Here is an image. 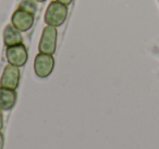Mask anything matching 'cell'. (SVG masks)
<instances>
[{
  "label": "cell",
  "mask_w": 159,
  "mask_h": 149,
  "mask_svg": "<svg viewBox=\"0 0 159 149\" xmlns=\"http://www.w3.org/2000/svg\"><path fill=\"white\" fill-rule=\"evenodd\" d=\"M66 16H68V7L58 1H52L49 3L45 12V22L47 25L55 27L61 26L66 21Z\"/></svg>",
  "instance_id": "1"
},
{
  "label": "cell",
  "mask_w": 159,
  "mask_h": 149,
  "mask_svg": "<svg viewBox=\"0 0 159 149\" xmlns=\"http://www.w3.org/2000/svg\"><path fill=\"white\" fill-rule=\"evenodd\" d=\"M3 144H5V138H3L2 133L0 132V149L3 148Z\"/></svg>",
  "instance_id": "11"
},
{
  "label": "cell",
  "mask_w": 159,
  "mask_h": 149,
  "mask_svg": "<svg viewBox=\"0 0 159 149\" xmlns=\"http://www.w3.org/2000/svg\"><path fill=\"white\" fill-rule=\"evenodd\" d=\"M16 102V93L14 89L0 87V109L9 111L14 107Z\"/></svg>",
  "instance_id": "7"
},
{
  "label": "cell",
  "mask_w": 159,
  "mask_h": 149,
  "mask_svg": "<svg viewBox=\"0 0 159 149\" xmlns=\"http://www.w3.org/2000/svg\"><path fill=\"white\" fill-rule=\"evenodd\" d=\"M20 9L25 10L32 14H35V12L37 11L36 0H22L20 2Z\"/></svg>",
  "instance_id": "9"
},
{
  "label": "cell",
  "mask_w": 159,
  "mask_h": 149,
  "mask_svg": "<svg viewBox=\"0 0 159 149\" xmlns=\"http://www.w3.org/2000/svg\"><path fill=\"white\" fill-rule=\"evenodd\" d=\"M3 126V119H2V113H1V109H0V129Z\"/></svg>",
  "instance_id": "12"
},
{
  "label": "cell",
  "mask_w": 159,
  "mask_h": 149,
  "mask_svg": "<svg viewBox=\"0 0 159 149\" xmlns=\"http://www.w3.org/2000/svg\"><path fill=\"white\" fill-rule=\"evenodd\" d=\"M6 57L10 64L16 66H23L27 61V50L23 44L14 45V46L8 47L6 51Z\"/></svg>",
  "instance_id": "4"
},
{
  "label": "cell",
  "mask_w": 159,
  "mask_h": 149,
  "mask_svg": "<svg viewBox=\"0 0 159 149\" xmlns=\"http://www.w3.org/2000/svg\"><path fill=\"white\" fill-rule=\"evenodd\" d=\"M22 40L23 38L20 31H18L13 25H7L5 27V31H3V42H5L7 47L22 44Z\"/></svg>",
  "instance_id": "8"
},
{
  "label": "cell",
  "mask_w": 159,
  "mask_h": 149,
  "mask_svg": "<svg viewBox=\"0 0 159 149\" xmlns=\"http://www.w3.org/2000/svg\"><path fill=\"white\" fill-rule=\"evenodd\" d=\"M12 25L20 32H26L34 24V14L22 9H18L11 18Z\"/></svg>",
  "instance_id": "5"
},
{
  "label": "cell",
  "mask_w": 159,
  "mask_h": 149,
  "mask_svg": "<svg viewBox=\"0 0 159 149\" xmlns=\"http://www.w3.org/2000/svg\"><path fill=\"white\" fill-rule=\"evenodd\" d=\"M36 1H38V2H44V1H46V0H36Z\"/></svg>",
  "instance_id": "13"
},
{
  "label": "cell",
  "mask_w": 159,
  "mask_h": 149,
  "mask_svg": "<svg viewBox=\"0 0 159 149\" xmlns=\"http://www.w3.org/2000/svg\"><path fill=\"white\" fill-rule=\"evenodd\" d=\"M19 81H20V70L18 66L12 64L6 66L0 79V85L10 89H16L19 85Z\"/></svg>",
  "instance_id": "6"
},
{
  "label": "cell",
  "mask_w": 159,
  "mask_h": 149,
  "mask_svg": "<svg viewBox=\"0 0 159 149\" xmlns=\"http://www.w3.org/2000/svg\"><path fill=\"white\" fill-rule=\"evenodd\" d=\"M56 46H57V29L55 26L47 25L43 31L38 49L43 53L52 55L56 51Z\"/></svg>",
  "instance_id": "2"
},
{
  "label": "cell",
  "mask_w": 159,
  "mask_h": 149,
  "mask_svg": "<svg viewBox=\"0 0 159 149\" xmlns=\"http://www.w3.org/2000/svg\"><path fill=\"white\" fill-rule=\"evenodd\" d=\"M55 66V60L52 55H47V53H38L34 61V71L35 74L40 79L49 76L51 74Z\"/></svg>",
  "instance_id": "3"
},
{
  "label": "cell",
  "mask_w": 159,
  "mask_h": 149,
  "mask_svg": "<svg viewBox=\"0 0 159 149\" xmlns=\"http://www.w3.org/2000/svg\"><path fill=\"white\" fill-rule=\"evenodd\" d=\"M56 1H58V2H60V3H62V5L69 6L71 2H72L73 0H56Z\"/></svg>",
  "instance_id": "10"
}]
</instances>
